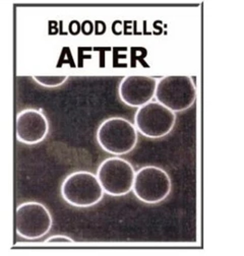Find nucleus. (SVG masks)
Returning a JSON list of instances; mask_svg holds the SVG:
<instances>
[{"label": "nucleus", "instance_id": "1", "mask_svg": "<svg viewBox=\"0 0 244 256\" xmlns=\"http://www.w3.org/2000/svg\"><path fill=\"white\" fill-rule=\"evenodd\" d=\"M155 96L160 104L172 112H180L192 106L196 90L190 76H168L157 82Z\"/></svg>", "mask_w": 244, "mask_h": 256}, {"label": "nucleus", "instance_id": "2", "mask_svg": "<svg viewBox=\"0 0 244 256\" xmlns=\"http://www.w3.org/2000/svg\"><path fill=\"white\" fill-rule=\"evenodd\" d=\"M100 146L113 154H124L132 150L138 142L136 127L126 119L113 117L105 120L97 132Z\"/></svg>", "mask_w": 244, "mask_h": 256}, {"label": "nucleus", "instance_id": "3", "mask_svg": "<svg viewBox=\"0 0 244 256\" xmlns=\"http://www.w3.org/2000/svg\"><path fill=\"white\" fill-rule=\"evenodd\" d=\"M61 194L66 202L76 208H88L98 204L104 190L94 174L78 171L70 174L61 186Z\"/></svg>", "mask_w": 244, "mask_h": 256}, {"label": "nucleus", "instance_id": "4", "mask_svg": "<svg viewBox=\"0 0 244 256\" xmlns=\"http://www.w3.org/2000/svg\"><path fill=\"white\" fill-rule=\"evenodd\" d=\"M136 172L130 163L121 158H109L100 165L97 178L107 194L126 196L132 189Z\"/></svg>", "mask_w": 244, "mask_h": 256}, {"label": "nucleus", "instance_id": "5", "mask_svg": "<svg viewBox=\"0 0 244 256\" xmlns=\"http://www.w3.org/2000/svg\"><path fill=\"white\" fill-rule=\"evenodd\" d=\"M132 189L136 198L142 202L158 204L169 196L171 180L163 169L148 166L136 173Z\"/></svg>", "mask_w": 244, "mask_h": 256}, {"label": "nucleus", "instance_id": "6", "mask_svg": "<svg viewBox=\"0 0 244 256\" xmlns=\"http://www.w3.org/2000/svg\"><path fill=\"white\" fill-rule=\"evenodd\" d=\"M14 226L18 235L33 240L46 235L52 227V216L40 202H24L16 212Z\"/></svg>", "mask_w": 244, "mask_h": 256}, {"label": "nucleus", "instance_id": "7", "mask_svg": "<svg viewBox=\"0 0 244 256\" xmlns=\"http://www.w3.org/2000/svg\"><path fill=\"white\" fill-rule=\"evenodd\" d=\"M175 114L159 102H148L138 108L134 116L138 132L146 138L167 136L175 124Z\"/></svg>", "mask_w": 244, "mask_h": 256}, {"label": "nucleus", "instance_id": "8", "mask_svg": "<svg viewBox=\"0 0 244 256\" xmlns=\"http://www.w3.org/2000/svg\"><path fill=\"white\" fill-rule=\"evenodd\" d=\"M48 130V120L41 111L26 109L18 113L16 123L18 142L26 144H36L46 138Z\"/></svg>", "mask_w": 244, "mask_h": 256}, {"label": "nucleus", "instance_id": "9", "mask_svg": "<svg viewBox=\"0 0 244 256\" xmlns=\"http://www.w3.org/2000/svg\"><path fill=\"white\" fill-rule=\"evenodd\" d=\"M157 80L146 76H128L119 86L120 99L132 107H140L154 97Z\"/></svg>", "mask_w": 244, "mask_h": 256}, {"label": "nucleus", "instance_id": "10", "mask_svg": "<svg viewBox=\"0 0 244 256\" xmlns=\"http://www.w3.org/2000/svg\"><path fill=\"white\" fill-rule=\"evenodd\" d=\"M34 80L47 88H55V86H59L62 84L64 82H66L68 76H35Z\"/></svg>", "mask_w": 244, "mask_h": 256}, {"label": "nucleus", "instance_id": "11", "mask_svg": "<svg viewBox=\"0 0 244 256\" xmlns=\"http://www.w3.org/2000/svg\"><path fill=\"white\" fill-rule=\"evenodd\" d=\"M48 243H52V242H68V243H72V240L68 237L66 236H56V237H52L50 239L47 240Z\"/></svg>", "mask_w": 244, "mask_h": 256}]
</instances>
